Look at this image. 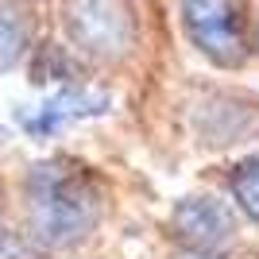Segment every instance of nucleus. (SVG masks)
I'll return each mask as SVG.
<instances>
[{"instance_id":"obj_12","label":"nucleus","mask_w":259,"mask_h":259,"mask_svg":"<svg viewBox=\"0 0 259 259\" xmlns=\"http://www.w3.org/2000/svg\"><path fill=\"white\" fill-rule=\"evenodd\" d=\"M0 221H4V190H0Z\"/></svg>"},{"instance_id":"obj_13","label":"nucleus","mask_w":259,"mask_h":259,"mask_svg":"<svg viewBox=\"0 0 259 259\" xmlns=\"http://www.w3.org/2000/svg\"><path fill=\"white\" fill-rule=\"evenodd\" d=\"M23 4H35V0H23Z\"/></svg>"},{"instance_id":"obj_7","label":"nucleus","mask_w":259,"mask_h":259,"mask_svg":"<svg viewBox=\"0 0 259 259\" xmlns=\"http://www.w3.org/2000/svg\"><path fill=\"white\" fill-rule=\"evenodd\" d=\"M35 47V23L23 0H0V74H12Z\"/></svg>"},{"instance_id":"obj_4","label":"nucleus","mask_w":259,"mask_h":259,"mask_svg":"<svg viewBox=\"0 0 259 259\" xmlns=\"http://www.w3.org/2000/svg\"><path fill=\"white\" fill-rule=\"evenodd\" d=\"M170 236L186 251L221 255L236 244V217L217 197L190 194V197H178L170 209Z\"/></svg>"},{"instance_id":"obj_1","label":"nucleus","mask_w":259,"mask_h":259,"mask_svg":"<svg viewBox=\"0 0 259 259\" xmlns=\"http://www.w3.org/2000/svg\"><path fill=\"white\" fill-rule=\"evenodd\" d=\"M27 232L47 251H70L97 232L105 217V186L77 159L35 162L23 178Z\"/></svg>"},{"instance_id":"obj_5","label":"nucleus","mask_w":259,"mask_h":259,"mask_svg":"<svg viewBox=\"0 0 259 259\" xmlns=\"http://www.w3.org/2000/svg\"><path fill=\"white\" fill-rule=\"evenodd\" d=\"M108 112V93L105 89H93L89 81H74V85H58L51 89V97L35 108H23L20 116V128L31 136V140H51L66 124H77V120H89V116H101Z\"/></svg>"},{"instance_id":"obj_2","label":"nucleus","mask_w":259,"mask_h":259,"mask_svg":"<svg viewBox=\"0 0 259 259\" xmlns=\"http://www.w3.org/2000/svg\"><path fill=\"white\" fill-rule=\"evenodd\" d=\"M66 43L85 62H124L140 43V23L128 0H66L62 4Z\"/></svg>"},{"instance_id":"obj_11","label":"nucleus","mask_w":259,"mask_h":259,"mask_svg":"<svg viewBox=\"0 0 259 259\" xmlns=\"http://www.w3.org/2000/svg\"><path fill=\"white\" fill-rule=\"evenodd\" d=\"M170 259H217V255H201V251H178V255H170Z\"/></svg>"},{"instance_id":"obj_10","label":"nucleus","mask_w":259,"mask_h":259,"mask_svg":"<svg viewBox=\"0 0 259 259\" xmlns=\"http://www.w3.org/2000/svg\"><path fill=\"white\" fill-rule=\"evenodd\" d=\"M0 259H47V248L31 232H16L0 225Z\"/></svg>"},{"instance_id":"obj_3","label":"nucleus","mask_w":259,"mask_h":259,"mask_svg":"<svg viewBox=\"0 0 259 259\" xmlns=\"http://www.w3.org/2000/svg\"><path fill=\"white\" fill-rule=\"evenodd\" d=\"M182 31L205 62L240 70L251 54L248 0H182Z\"/></svg>"},{"instance_id":"obj_9","label":"nucleus","mask_w":259,"mask_h":259,"mask_svg":"<svg viewBox=\"0 0 259 259\" xmlns=\"http://www.w3.org/2000/svg\"><path fill=\"white\" fill-rule=\"evenodd\" d=\"M228 194H232L240 213L248 217L251 225H259V155L240 159L228 170Z\"/></svg>"},{"instance_id":"obj_8","label":"nucleus","mask_w":259,"mask_h":259,"mask_svg":"<svg viewBox=\"0 0 259 259\" xmlns=\"http://www.w3.org/2000/svg\"><path fill=\"white\" fill-rule=\"evenodd\" d=\"M31 85H43V89H58V85H74V81H85L81 77V62L70 47H58V43H39L31 47Z\"/></svg>"},{"instance_id":"obj_6","label":"nucleus","mask_w":259,"mask_h":259,"mask_svg":"<svg viewBox=\"0 0 259 259\" xmlns=\"http://www.w3.org/2000/svg\"><path fill=\"white\" fill-rule=\"evenodd\" d=\"M194 128L201 136V143H209V147L244 143L259 132V101L232 97V93H213L194 112Z\"/></svg>"}]
</instances>
